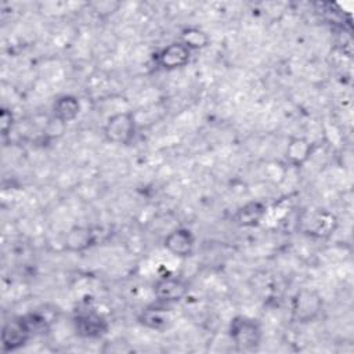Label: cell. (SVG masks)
Returning <instances> with one entry per match:
<instances>
[{
    "mask_svg": "<svg viewBox=\"0 0 354 354\" xmlns=\"http://www.w3.org/2000/svg\"><path fill=\"white\" fill-rule=\"evenodd\" d=\"M267 206L260 201H249L232 214V223L241 228H254L266 217Z\"/></svg>",
    "mask_w": 354,
    "mask_h": 354,
    "instance_id": "12",
    "label": "cell"
},
{
    "mask_svg": "<svg viewBox=\"0 0 354 354\" xmlns=\"http://www.w3.org/2000/svg\"><path fill=\"white\" fill-rule=\"evenodd\" d=\"M191 57H192V51L187 48L181 41L176 40L163 46L155 54V64L162 71L173 72L187 66L188 62L191 61Z\"/></svg>",
    "mask_w": 354,
    "mask_h": 354,
    "instance_id": "8",
    "label": "cell"
},
{
    "mask_svg": "<svg viewBox=\"0 0 354 354\" xmlns=\"http://www.w3.org/2000/svg\"><path fill=\"white\" fill-rule=\"evenodd\" d=\"M14 124H15V116H14L12 111L8 109V108H1V112H0V129H1L3 137L8 136L11 133Z\"/></svg>",
    "mask_w": 354,
    "mask_h": 354,
    "instance_id": "17",
    "label": "cell"
},
{
    "mask_svg": "<svg viewBox=\"0 0 354 354\" xmlns=\"http://www.w3.org/2000/svg\"><path fill=\"white\" fill-rule=\"evenodd\" d=\"M108 142L115 145H129L137 136V119L131 111L115 112L105 120L102 129Z\"/></svg>",
    "mask_w": 354,
    "mask_h": 354,
    "instance_id": "3",
    "label": "cell"
},
{
    "mask_svg": "<svg viewBox=\"0 0 354 354\" xmlns=\"http://www.w3.org/2000/svg\"><path fill=\"white\" fill-rule=\"evenodd\" d=\"M337 228V217L328 210H317L308 218L307 232L315 238H328Z\"/></svg>",
    "mask_w": 354,
    "mask_h": 354,
    "instance_id": "14",
    "label": "cell"
},
{
    "mask_svg": "<svg viewBox=\"0 0 354 354\" xmlns=\"http://www.w3.org/2000/svg\"><path fill=\"white\" fill-rule=\"evenodd\" d=\"M156 301L162 304H176L180 303L189 292V283L183 277L165 275L158 278L152 286Z\"/></svg>",
    "mask_w": 354,
    "mask_h": 354,
    "instance_id": "6",
    "label": "cell"
},
{
    "mask_svg": "<svg viewBox=\"0 0 354 354\" xmlns=\"http://www.w3.org/2000/svg\"><path fill=\"white\" fill-rule=\"evenodd\" d=\"M98 243V232L91 225H72L64 235L62 246L69 253H84Z\"/></svg>",
    "mask_w": 354,
    "mask_h": 354,
    "instance_id": "7",
    "label": "cell"
},
{
    "mask_svg": "<svg viewBox=\"0 0 354 354\" xmlns=\"http://www.w3.org/2000/svg\"><path fill=\"white\" fill-rule=\"evenodd\" d=\"M33 332L25 318V315L15 317L10 321H6L1 333H0V344L3 353H14L22 348L32 337Z\"/></svg>",
    "mask_w": 354,
    "mask_h": 354,
    "instance_id": "4",
    "label": "cell"
},
{
    "mask_svg": "<svg viewBox=\"0 0 354 354\" xmlns=\"http://www.w3.org/2000/svg\"><path fill=\"white\" fill-rule=\"evenodd\" d=\"M324 310V297L314 288H300L290 297L293 321L306 325L317 321Z\"/></svg>",
    "mask_w": 354,
    "mask_h": 354,
    "instance_id": "2",
    "label": "cell"
},
{
    "mask_svg": "<svg viewBox=\"0 0 354 354\" xmlns=\"http://www.w3.org/2000/svg\"><path fill=\"white\" fill-rule=\"evenodd\" d=\"M137 322L147 329L159 330V332L165 330L171 324V317L169 314L167 304H162L158 301V306H149L144 308L138 314Z\"/></svg>",
    "mask_w": 354,
    "mask_h": 354,
    "instance_id": "13",
    "label": "cell"
},
{
    "mask_svg": "<svg viewBox=\"0 0 354 354\" xmlns=\"http://www.w3.org/2000/svg\"><path fill=\"white\" fill-rule=\"evenodd\" d=\"M314 151H315V145L307 137L293 136L289 138V141L285 147L283 156H285L286 163L290 167L300 169L311 159Z\"/></svg>",
    "mask_w": 354,
    "mask_h": 354,
    "instance_id": "10",
    "label": "cell"
},
{
    "mask_svg": "<svg viewBox=\"0 0 354 354\" xmlns=\"http://www.w3.org/2000/svg\"><path fill=\"white\" fill-rule=\"evenodd\" d=\"M82 111V104L79 97L75 94H61L58 95L51 105L53 119L59 122L61 124H66L73 122Z\"/></svg>",
    "mask_w": 354,
    "mask_h": 354,
    "instance_id": "11",
    "label": "cell"
},
{
    "mask_svg": "<svg viewBox=\"0 0 354 354\" xmlns=\"http://www.w3.org/2000/svg\"><path fill=\"white\" fill-rule=\"evenodd\" d=\"M195 235L187 227H176L163 238V248L177 259H188L195 252Z\"/></svg>",
    "mask_w": 354,
    "mask_h": 354,
    "instance_id": "9",
    "label": "cell"
},
{
    "mask_svg": "<svg viewBox=\"0 0 354 354\" xmlns=\"http://www.w3.org/2000/svg\"><path fill=\"white\" fill-rule=\"evenodd\" d=\"M72 324L77 336L90 340L102 339L109 330L108 319L95 310H83L76 313Z\"/></svg>",
    "mask_w": 354,
    "mask_h": 354,
    "instance_id": "5",
    "label": "cell"
},
{
    "mask_svg": "<svg viewBox=\"0 0 354 354\" xmlns=\"http://www.w3.org/2000/svg\"><path fill=\"white\" fill-rule=\"evenodd\" d=\"M227 335L236 351H254L263 340V328L259 319L238 314L230 319Z\"/></svg>",
    "mask_w": 354,
    "mask_h": 354,
    "instance_id": "1",
    "label": "cell"
},
{
    "mask_svg": "<svg viewBox=\"0 0 354 354\" xmlns=\"http://www.w3.org/2000/svg\"><path fill=\"white\" fill-rule=\"evenodd\" d=\"M120 7V3L119 1H94V3H90V8L91 11H94L95 14H98L100 17H108V15H112L113 12H116Z\"/></svg>",
    "mask_w": 354,
    "mask_h": 354,
    "instance_id": "16",
    "label": "cell"
},
{
    "mask_svg": "<svg viewBox=\"0 0 354 354\" xmlns=\"http://www.w3.org/2000/svg\"><path fill=\"white\" fill-rule=\"evenodd\" d=\"M178 41H181L192 53L203 50L210 44V36L199 26H185L180 30Z\"/></svg>",
    "mask_w": 354,
    "mask_h": 354,
    "instance_id": "15",
    "label": "cell"
}]
</instances>
